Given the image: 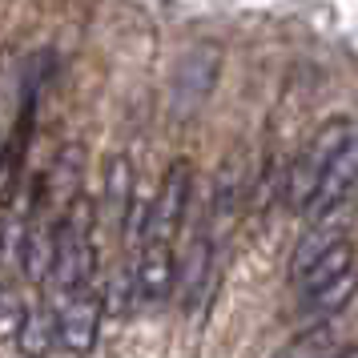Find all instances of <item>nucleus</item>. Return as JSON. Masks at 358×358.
Returning <instances> with one entry per match:
<instances>
[{
	"instance_id": "obj_8",
	"label": "nucleus",
	"mask_w": 358,
	"mask_h": 358,
	"mask_svg": "<svg viewBox=\"0 0 358 358\" xmlns=\"http://www.w3.org/2000/svg\"><path fill=\"white\" fill-rule=\"evenodd\" d=\"M81 181H85V145L69 141V145L57 149L49 173L41 178V206L49 201V206H61V213H65L69 201L81 197Z\"/></svg>"
},
{
	"instance_id": "obj_14",
	"label": "nucleus",
	"mask_w": 358,
	"mask_h": 358,
	"mask_svg": "<svg viewBox=\"0 0 358 358\" xmlns=\"http://www.w3.org/2000/svg\"><path fill=\"white\" fill-rule=\"evenodd\" d=\"M342 238H346V234H342V226H330V222L306 229V234H302V242L294 245V254H290V282H298V278L306 274V270L322 258L330 245H338Z\"/></svg>"
},
{
	"instance_id": "obj_3",
	"label": "nucleus",
	"mask_w": 358,
	"mask_h": 358,
	"mask_svg": "<svg viewBox=\"0 0 358 358\" xmlns=\"http://www.w3.org/2000/svg\"><path fill=\"white\" fill-rule=\"evenodd\" d=\"M222 73V52L213 45H194L173 69V81H169V109L178 121L194 117L206 101H210L213 85Z\"/></svg>"
},
{
	"instance_id": "obj_17",
	"label": "nucleus",
	"mask_w": 358,
	"mask_h": 358,
	"mask_svg": "<svg viewBox=\"0 0 358 358\" xmlns=\"http://www.w3.org/2000/svg\"><path fill=\"white\" fill-rule=\"evenodd\" d=\"M141 294H137V274L133 270H117L113 282H109V290L101 294V302H105V314H129L133 302H137Z\"/></svg>"
},
{
	"instance_id": "obj_19",
	"label": "nucleus",
	"mask_w": 358,
	"mask_h": 358,
	"mask_svg": "<svg viewBox=\"0 0 358 358\" xmlns=\"http://www.w3.org/2000/svg\"><path fill=\"white\" fill-rule=\"evenodd\" d=\"M4 153H8V141H4V133H0V162H4Z\"/></svg>"
},
{
	"instance_id": "obj_13",
	"label": "nucleus",
	"mask_w": 358,
	"mask_h": 358,
	"mask_svg": "<svg viewBox=\"0 0 358 358\" xmlns=\"http://www.w3.org/2000/svg\"><path fill=\"white\" fill-rule=\"evenodd\" d=\"M355 294H358V266H350V270L338 274L334 282H326V286H318V290L302 294V310L314 314V318H330V314H338V310L350 306Z\"/></svg>"
},
{
	"instance_id": "obj_2",
	"label": "nucleus",
	"mask_w": 358,
	"mask_h": 358,
	"mask_svg": "<svg viewBox=\"0 0 358 358\" xmlns=\"http://www.w3.org/2000/svg\"><path fill=\"white\" fill-rule=\"evenodd\" d=\"M350 133H355V129H350V121L334 117V121H326V125H318V129L310 133V141L298 149V157L286 165V173H282V201H286L294 213L306 210L314 185L322 181L326 165L334 162V153L346 145V137H350Z\"/></svg>"
},
{
	"instance_id": "obj_5",
	"label": "nucleus",
	"mask_w": 358,
	"mask_h": 358,
	"mask_svg": "<svg viewBox=\"0 0 358 358\" xmlns=\"http://www.w3.org/2000/svg\"><path fill=\"white\" fill-rule=\"evenodd\" d=\"M189 197H194V165L185 157H173L169 169L162 178V189L149 201V217H145V238L157 242H173L181 222L189 213Z\"/></svg>"
},
{
	"instance_id": "obj_1",
	"label": "nucleus",
	"mask_w": 358,
	"mask_h": 358,
	"mask_svg": "<svg viewBox=\"0 0 358 358\" xmlns=\"http://www.w3.org/2000/svg\"><path fill=\"white\" fill-rule=\"evenodd\" d=\"M93 197H73L57 222V262H52V282L69 290H89L97 274V245H93Z\"/></svg>"
},
{
	"instance_id": "obj_16",
	"label": "nucleus",
	"mask_w": 358,
	"mask_h": 358,
	"mask_svg": "<svg viewBox=\"0 0 358 358\" xmlns=\"http://www.w3.org/2000/svg\"><path fill=\"white\" fill-rule=\"evenodd\" d=\"M334 350V330L330 326H310V330H302L294 342H286L282 350H274L270 358H326Z\"/></svg>"
},
{
	"instance_id": "obj_15",
	"label": "nucleus",
	"mask_w": 358,
	"mask_h": 358,
	"mask_svg": "<svg viewBox=\"0 0 358 358\" xmlns=\"http://www.w3.org/2000/svg\"><path fill=\"white\" fill-rule=\"evenodd\" d=\"M350 266H355V245L342 238V242H338V245H330V250H326L322 258L314 262L306 274L294 282V286H298L302 294H310V290H318V286H326V282H334L338 274H346Z\"/></svg>"
},
{
	"instance_id": "obj_7",
	"label": "nucleus",
	"mask_w": 358,
	"mask_h": 358,
	"mask_svg": "<svg viewBox=\"0 0 358 358\" xmlns=\"http://www.w3.org/2000/svg\"><path fill=\"white\" fill-rule=\"evenodd\" d=\"M133 274H137V294H141V302H165L169 294L178 290L173 242L145 238V242H141V254L133 262Z\"/></svg>"
},
{
	"instance_id": "obj_10",
	"label": "nucleus",
	"mask_w": 358,
	"mask_h": 358,
	"mask_svg": "<svg viewBox=\"0 0 358 358\" xmlns=\"http://www.w3.org/2000/svg\"><path fill=\"white\" fill-rule=\"evenodd\" d=\"M17 350L24 358H49L57 350V314H52V306H33L20 314Z\"/></svg>"
},
{
	"instance_id": "obj_12",
	"label": "nucleus",
	"mask_w": 358,
	"mask_h": 358,
	"mask_svg": "<svg viewBox=\"0 0 358 358\" xmlns=\"http://www.w3.org/2000/svg\"><path fill=\"white\" fill-rule=\"evenodd\" d=\"M105 210H109V222L117 229L129 226V210H133V162L129 157H109L105 165Z\"/></svg>"
},
{
	"instance_id": "obj_11",
	"label": "nucleus",
	"mask_w": 358,
	"mask_h": 358,
	"mask_svg": "<svg viewBox=\"0 0 358 358\" xmlns=\"http://www.w3.org/2000/svg\"><path fill=\"white\" fill-rule=\"evenodd\" d=\"M210 274H213V245L210 238H194L178 262V294L185 298V306L201 302V294L210 286Z\"/></svg>"
},
{
	"instance_id": "obj_18",
	"label": "nucleus",
	"mask_w": 358,
	"mask_h": 358,
	"mask_svg": "<svg viewBox=\"0 0 358 358\" xmlns=\"http://www.w3.org/2000/svg\"><path fill=\"white\" fill-rule=\"evenodd\" d=\"M326 358H358V346H346V350H330Z\"/></svg>"
},
{
	"instance_id": "obj_9",
	"label": "nucleus",
	"mask_w": 358,
	"mask_h": 358,
	"mask_svg": "<svg viewBox=\"0 0 358 358\" xmlns=\"http://www.w3.org/2000/svg\"><path fill=\"white\" fill-rule=\"evenodd\" d=\"M52 262H57V229L45 222H29L20 229V270L29 282L45 286L52 278Z\"/></svg>"
},
{
	"instance_id": "obj_6",
	"label": "nucleus",
	"mask_w": 358,
	"mask_h": 358,
	"mask_svg": "<svg viewBox=\"0 0 358 358\" xmlns=\"http://www.w3.org/2000/svg\"><path fill=\"white\" fill-rule=\"evenodd\" d=\"M355 185H358V133H350L346 145L334 153V162L326 165L322 181L314 185V194H310L302 213H306L310 222H322V217H330L346 197L355 194Z\"/></svg>"
},
{
	"instance_id": "obj_4",
	"label": "nucleus",
	"mask_w": 358,
	"mask_h": 358,
	"mask_svg": "<svg viewBox=\"0 0 358 358\" xmlns=\"http://www.w3.org/2000/svg\"><path fill=\"white\" fill-rule=\"evenodd\" d=\"M57 314V346L69 350V355H93V346L101 338V318H105V302L101 294L89 286V290H69L61 294V302L52 306Z\"/></svg>"
}]
</instances>
